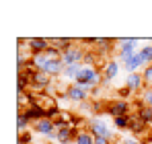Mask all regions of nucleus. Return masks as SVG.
Listing matches in <instances>:
<instances>
[{"label":"nucleus","instance_id":"obj_1","mask_svg":"<svg viewBox=\"0 0 152 144\" xmlns=\"http://www.w3.org/2000/svg\"><path fill=\"white\" fill-rule=\"evenodd\" d=\"M101 80H103V74L99 72V68L82 66V70L78 72V76L74 78V84L82 87V89H97Z\"/></svg>","mask_w":152,"mask_h":144},{"label":"nucleus","instance_id":"obj_2","mask_svg":"<svg viewBox=\"0 0 152 144\" xmlns=\"http://www.w3.org/2000/svg\"><path fill=\"white\" fill-rule=\"evenodd\" d=\"M88 132H91L95 138H107V140H111V138H113V132L109 130V126H107L105 121L97 120V118L88 120Z\"/></svg>","mask_w":152,"mask_h":144},{"label":"nucleus","instance_id":"obj_3","mask_svg":"<svg viewBox=\"0 0 152 144\" xmlns=\"http://www.w3.org/2000/svg\"><path fill=\"white\" fill-rule=\"evenodd\" d=\"M119 58L124 60V64L129 62L134 56H136V46H138V39H121L119 41Z\"/></svg>","mask_w":152,"mask_h":144},{"label":"nucleus","instance_id":"obj_4","mask_svg":"<svg viewBox=\"0 0 152 144\" xmlns=\"http://www.w3.org/2000/svg\"><path fill=\"white\" fill-rule=\"evenodd\" d=\"M107 113L113 115V118L129 115V113H132V111H129V103L124 101V99H119V101H111V103H107Z\"/></svg>","mask_w":152,"mask_h":144},{"label":"nucleus","instance_id":"obj_5","mask_svg":"<svg viewBox=\"0 0 152 144\" xmlns=\"http://www.w3.org/2000/svg\"><path fill=\"white\" fill-rule=\"evenodd\" d=\"M82 60H84V49H80V48H70V49H66V51L62 54V62H64L66 66L82 64Z\"/></svg>","mask_w":152,"mask_h":144},{"label":"nucleus","instance_id":"obj_6","mask_svg":"<svg viewBox=\"0 0 152 144\" xmlns=\"http://www.w3.org/2000/svg\"><path fill=\"white\" fill-rule=\"evenodd\" d=\"M66 97H68L70 101H74V103H86V99H88V89H82V87H78V84H70L68 91H66Z\"/></svg>","mask_w":152,"mask_h":144},{"label":"nucleus","instance_id":"obj_7","mask_svg":"<svg viewBox=\"0 0 152 144\" xmlns=\"http://www.w3.org/2000/svg\"><path fill=\"white\" fill-rule=\"evenodd\" d=\"M51 84V76H48L43 70H37L35 72V76H33V82H31V87L35 89V91H39V93H45V89Z\"/></svg>","mask_w":152,"mask_h":144},{"label":"nucleus","instance_id":"obj_8","mask_svg":"<svg viewBox=\"0 0 152 144\" xmlns=\"http://www.w3.org/2000/svg\"><path fill=\"white\" fill-rule=\"evenodd\" d=\"M35 130H37V134L56 140V132H53V130H56V123H53L51 120H48V118H43L41 121H37V123H35Z\"/></svg>","mask_w":152,"mask_h":144},{"label":"nucleus","instance_id":"obj_9","mask_svg":"<svg viewBox=\"0 0 152 144\" xmlns=\"http://www.w3.org/2000/svg\"><path fill=\"white\" fill-rule=\"evenodd\" d=\"M64 70H66V64L62 62V60H48V64H45V68H43V72L48 74V76H62L64 74Z\"/></svg>","mask_w":152,"mask_h":144},{"label":"nucleus","instance_id":"obj_10","mask_svg":"<svg viewBox=\"0 0 152 144\" xmlns=\"http://www.w3.org/2000/svg\"><path fill=\"white\" fill-rule=\"evenodd\" d=\"M127 130H132L136 136H138V134H142V132L146 130V121L140 118V113H138V111L129 113V123H127Z\"/></svg>","mask_w":152,"mask_h":144},{"label":"nucleus","instance_id":"obj_11","mask_svg":"<svg viewBox=\"0 0 152 144\" xmlns=\"http://www.w3.org/2000/svg\"><path fill=\"white\" fill-rule=\"evenodd\" d=\"M27 43H29V49L33 51V56H35V54H45L48 48L51 46L50 39H41V37H33V39H29Z\"/></svg>","mask_w":152,"mask_h":144},{"label":"nucleus","instance_id":"obj_12","mask_svg":"<svg viewBox=\"0 0 152 144\" xmlns=\"http://www.w3.org/2000/svg\"><path fill=\"white\" fill-rule=\"evenodd\" d=\"M117 72H119V62L109 60V62L105 64V68H103V80H113V78L117 76Z\"/></svg>","mask_w":152,"mask_h":144},{"label":"nucleus","instance_id":"obj_13","mask_svg":"<svg viewBox=\"0 0 152 144\" xmlns=\"http://www.w3.org/2000/svg\"><path fill=\"white\" fill-rule=\"evenodd\" d=\"M21 113H25L27 118H29V121L33 120L35 123H37V121H41L43 118H45V111H43L41 107H37V105H31V107H27L25 111H21Z\"/></svg>","mask_w":152,"mask_h":144},{"label":"nucleus","instance_id":"obj_14","mask_svg":"<svg viewBox=\"0 0 152 144\" xmlns=\"http://www.w3.org/2000/svg\"><path fill=\"white\" fill-rule=\"evenodd\" d=\"M126 87L129 91H140L142 87H144V78H142V74H138V72H134V74H129L126 80Z\"/></svg>","mask_w":152,"mask_h":144},{"label":"nucleus","instance_id":"obj_15","mask_svg":"<svg viewBox=\"0 0 152 144\" xmlns=\"http://www.w3.org/2000/svg\"><path fill=\"white\" fill-rule=\"evenodd\" d=\"M142 64H146V62L142 60V56H140V54H136V56H134V58H132L129 62H126L124 66H126V68H127V72H129V74H134V72L138 70V68H140Z\"/></svg>","mask_w":152,"mask_h":144},{"label":"nucleus","instance_id":"obj_16","mask_svg":"<svg viewBox=\"0 0 152 144\" xmlns=\"http://www.w3.org/2000/svg\"><path fill=\"white\" fill-rule=\"evenodd\" d=\"M74 144H95V136H93L91 132L82 130V132H78V136H76Z\"/></svg>","mask_w":152,"mask_h":144},{"label":"nucleus","instance_id":"obj_17","mask_svg":"<svg viewBox=\"0 0 152 144\" xmlns=\"http://www.w3.org/2000/svg\"><path fill=\"white\" fill-rule=\"evenodd\" d=\"M31 62H33V66H35L37 70H43L45 64H48V58H45V54H35V56L31 58Z\"/></svg>","mask_w":152,"mask_h":144},{"label":"nucleus","instance_id":"obj_18","mask_svg":"<svg viewBox=\"0 0 152 144\" xmlns=\"http://www.w3.org/2000/svg\"><path fill=\"white\" fill-rule=\"evenodd\" d=\"M138 113H140V118L146 121V126L148 123H152V107H148V105H142L140 109H138Z\"/></svg>","mask_w":152,"mask_h":144},{"label":"nucleus","instance_id":"obj_19","mask_svg":"<svg viewBox=\"0 0 152 144\" xmlns=\"http://www.w3.org/2000/svg\"><path fill=\"white\" fill-rule=\"evenodd\" d=\"M27 126H29V118H27L25 113H19L17 115V130H19V134H25Z\"/></svg>","mask_w":152,"mask_h":144},{"label":"nucleus","instance_id":"obj_20","mask_svg":"<svg viewBox=\"0 0 152 144\" xmlns=\"http://www.w3.org/2000/svg\"><path fill=\"white\" fill-rule=\"evenodd\" d=\"M80 70H82V66H80V64H72V66H66V70H64V76H68V78H76Z\"/></svg>","mask_w":152,"mask_h":144},{"label":"nucleus","instance_id":"obj_21","mask_svg":"<svg viewBox=\"0 0 152 144\" xmlns=\"http://www.w3.org/2000/svg\"><path fill=\"white\" fill-rule=\"evenodd\" d=\"M45 58H48V60H62V51L58 48H53V46H50L48 51H45Z\"/></svg>","mask_w":152,"mask_h":144},{"label":"nucleus","instance_id":"obj_22","mask_svg":"<svg viewBox=\"0 0 152 144\" xmlns=\"http://www.w3.org/2000/svg\"><path fill=\"white\" fill-rule=\"evenodd\" d=\"M113 120H115V128H117V130H127L129 115H119V118H113Z\"/></svg>","mask_w":152,"mask_h":144},{"label":"nucleus","instance_id":"obj_23","mask_svg":"<svg viewBox=\"0 0 152 144\" xmlns=\"http://www.w3.org/2000/svg\"><path fill=\"white\" fill-rule=\"evenodd\" d=\"M142 78H144V84H146L148 89H152V64L144 68V72H142Z\"/></svg>","mask_w":152,"mask_h":144},{"label":"nucleus","instance_id":"obj_24","mask_svg":"<svg viewBox=\"0 0 152 144\" xmlns=\"http://www.w3.org/2000/svg\"><path fill=\"white\" fill-rule=\"evenodd\" d=\"M140 56H142V60L148 64V62H152V46H144V48L138 51Z\"/></svg>","mask_w":152,"mask_h":144},{"label":"nucleus","instance_id":"obj_25","mask_svg":"<svg viewBox=\"0 0 152 144\" xmlns=\"http://www.w3.org/2000/svg\"><path fill=\"white\" fill-rule=\"evenodd\" d=\"M82 64H86V66H91V68H97V66H95V64H97V56L91 54V51H84V60H82Z\"/></svg>","mask_w":152,"mask_h":144},{"label":"nucleus","instance_id":"obj_26","mask_svg":"<svg viewBox=\"0 0 152 144\" xmlns=\"http://www.w3.org/2000/svg\"><path fill=\"white\" fill-rule=\"evenodd\" d=\"M142 101H144V105H148V107H152V89H148V91H144V97H142Z\"/></svg>","mask_w":152,"mask_h":144},{"label":"nucleus","instance_id":"obj_27","mask_svg":"<svg viewBox=\"0 0 152 144\" xmlns=\"http://www.w3.org/2000/svg\"><path fill=\"white\" fill-rule=\"evenodd\" d=\"M17 144H31V136H29V134H19V142Z\"/></svg>","mask_w":152,"mask_h":144},{"label":"nucleus","instance_id":"obj_28","mask_svg":"<svg viewBox=\"0 0 152 144\" xmlns=\"http://www.w3.org/2000/svg\"><path fill=\"white\" fill-rule=\"evenodd\" d=\"M119 144H142V142L136 138H124V140H119Z\"/></svg>","mask_w":152,"mask_h":144},{"label":"nucleus","instance_id":"obj_29","mask_svg":"<svg viewBox=\"0 0 152 144\" xmlns=\"http://www.w3.org/2000/svg\"><path fill=\"white\" fill-rule=\"evenodd\" d=\"M95 144H111V140H107V138H95Z\"/></svg>","mask_w":152,"mask_h":144},{"label":"nucleus","instance_id":"obj_30","mask_svg":"<svg viewBox=\"0 0 152 144\" xmlns=\"http://www.w3.org/2000/svg\"><path fill=\"white\" fill-rule=\"evenodd\" d=\"M129 93H132V91H129L127 87H126V89H121V91H119V95H121V97H127V95H129Z\"/></svg>","mask_w":152,"mask_h":144}]
</instances>
